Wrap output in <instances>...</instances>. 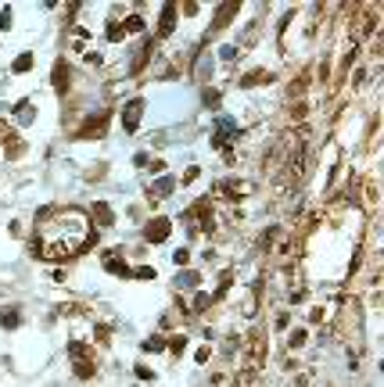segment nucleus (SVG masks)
Here are the masks:
<instances>
[{"label": "nucleus", "instance_id": "f257e3e1", "mask_svg": "<svg viewBox=\"0 0 384 387\" xmlns=\"http://www.w3.org/2000/svg\"><path fill=\"white\" fill-rule=\"evenodd\" d=\"M140 112H144V100H133V104L122 112V122H126V129H136V118H140Z\"/></svg>", "mask_w": 384, "mask_h": 387}, {"label": "nucleus", "instance_id": "f03ea898", "mask_svg": "<svg viewBox=\"0 0 384 387\" xmlns=\"http://www.w3.org/2000/svg\"><path fill=\"white\" fill-rule=\"evenodd\" d=\"M166 233H169V223H166V219H158V223L148 226V237H151V241H162Z\"/></svg>", "mask_w": 384, "mask_h": 387}, {"label": "nucleus", "instance_id": "7ed1b4c3", "mask_svg": "<svg viewBox=\"0 0 384 387\" xmlns=\"http://www.w3.org/2000/svg\"><path fill=\"white\" fill-rule=\"evenodd\" d=\"M172 18H176V7H166V18H162V36H169V29H172Z\"/></svg>", "mask_w": 384, "mask_h": 387}]
</instances>
